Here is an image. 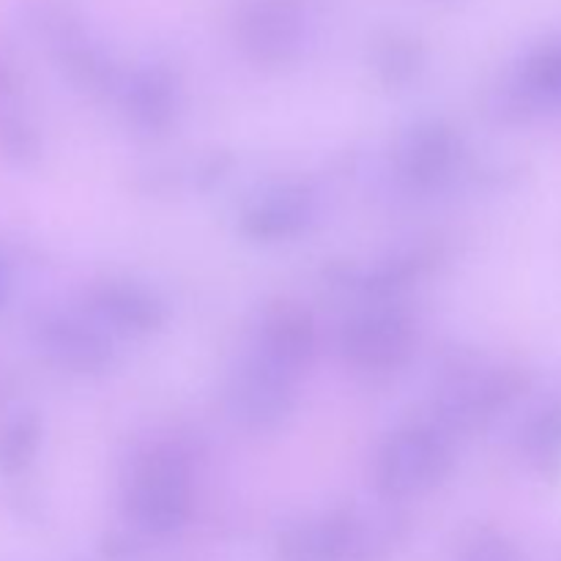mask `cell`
Wrapping results in <instances>:
<instances>
[{
	"label": "cell",
	"mask_w": 561,
	"mask_h": 561,
	"mask_svg": "<svg viewBox=\"0 0 561 561\" xmlns=\"http://www.w3.org/2000/svg\"><path fill=\"white\" fill-rule=\"evenodd\" d=\"M453 466V436L433 420H420L383 438L373 463V480L387 502H400L442 485Z\"/></svg>",
	"instance_id": "obj_1"
},
{
	"label": "cell",
	"mask_w": 561,
	"mask_h": 561,
	"mask_svg": "<svg viewBox=\"0 0 561 561\" xmlns=\"http://www.w3.org/2000/svg\"><path fill=\"white\" fill-rule=\"evenodd\" d=\"M526 376L515 367L458 365L433 400V422L455 433L482 431L524 394Z\"/></svg>",
	"instance_id": "obj_2"
},
{
	"label": "cell",
	"mask_w": 561,
	"mask_h": 561,
	"mask_svg": "<svg viewBox=\"0 0 561 561\" xmlns=\"http://www.w3.org/2000/svg\"><path fill=\"white\" fill-rule=\"evenodd\" d=\"M192 499L190 460L173 444L148 447L126 482V504L142 529L168 535L184 524Z\"/></svg>",
	"instance_id": "obj_3"
},
{
	"label": "cell",
	"mask_w": 561,
	"mask_h": 561,
	"mask_svg": "<svg viewBox=\"0 0 561 561\" xmlns=\"http://www.w3.org/2000/svg\"><path fill=\"white\" fill-rule=\"evenodd\" d=\"M416 345V327L394 305H373L356 312L340 329V354L359 373L381 376L394 373L411 359Z\"/></svg>",
	"instance_id": "obj_4"
},
{
	"label": "cell",
	"mask_w": 561,
	"mask_h": 561,
	"mask_svg": "<svg viewBox=\"0 0 561 561\" xmlns=\"http://www.w3.org/2000/svg\"><path fill=\"white\" fill-rule=\"evenodd\" d=\"M398 526V513L389 507L337 510L318 520L296 526L285 537V548L299 561H343L359 557L370 542Z\"/></svg>",
	"instance_id": "obj_5"
},
{
	"label": "cell",
	"mask_w": 561,
	"mask_h": 561,
	"mask_svg": "<svg viewBox=\"0 0 561 561\" xmlns=\"http://www.w3.org/2000/svg\"><path fill=\"white\" fill-rule=\"evenodd\" d=\"M230 416L247 431H274L296 405V376L252 351L233 367L225 387Z\"/></svg>",
	"instance_id": "obj_6"
},
{
	"label": "cell",
	"mask_w": 561,
	"mask_h": 561,
	"mask_svg": "<svg viewBox=\"0 0 561 561\" xmlns=\"http://www.w3.org/2000/svg\"><path fill=\"white\" fill-rule=\"evenodd\" d=\"M31 340L49 365L77 376H99L115 359L107 332L91 316L44 310L31 321Z\"/></svg>",
	"instance_id": "obj_7"
},
{
	"label": "cell",
	"mask_w": 561,
	"mask_h": 561,
	"mask_svg": "<svg viewBox=\"0 0 561 561\" xmlns=\"http://www.w3.org/2000/svg\"><path fill=\"white\" fill-rule=\"evenodd\" d=\"M463 140L442 118H422L403 131L394 148L398 175L414 190H436L458 170Z\"/></svg>",
	"instance_id": "obj_8"
},
{
	"label": "cell",
	"mask_w": 561,
	"mask_h": 561,
	"mask_svg": "<svg viewBox=\"0 0 561 561\" xmlns=\"http://www.w3.org/2000/svg\"><path fill=\"white\" fill-rule=\"evenodd\" d=\"M318 351V327L312 312L299 301H272L261 312L255 332V354L277 365L279 370L299 376L312 365Z\"/></svg>",
	"instance_id": "obj_9"
},
{
	"label": "cell",
	"mask_w": 561,
	"mask_h": 561,
	"mask_svg": "<svg viewBox=\"0 0 561 561\" xmlns=\"http://www.w3.org/2000/svg\"><path fill=\"white\" fill-rule=\"evenodd\" d=\"M88 312L104 332L142 334L159 332L168 321V307L151 288L131 279H104L88 290Z\"/></svg>",
	"instance_id": "obj_10"
},
{
	"label": "cell",
	"mask_w": 561,
	"mask_h": 561,
	"mask_svg": "<svg viewBox=\"0 0 561 561\" xmlns=\"http://www.w3.org/2000/svg\"><path fill=\"white\" fill-rule=\"evenodd\" d=\"M316 219V195L305 184H283L247 206L241 230L252 241H285L305 233Z\"/></svg>",
	"instance_id": "obj_11"
},
{
	"label": "cell",
	"mask_w": 561,
	"mask_h": 561,
	"mask_svg": "<svg viewBox=\"0 0 561 561\" xmlns=\"http://www.w3.org/2000/svg\"><path fill=\"white\" fill-rule=\"evenodd\" d=\"M126 113L131 126L146 135H162L175 124V91L159 75L137 77L126 88Z\"/></svg>",
	"instance_id": "obj_12"
},
{
	"label": "cell",
	"mask_w": 561,
	"mask_h": 561,
	"mask_svg": "<svg viewBox=\"0 0 561 561\" xmlns=\"http://www.w3.org/2000/svg\"><path fill=\"white\" fill-rule=\"evenodd\" d=\"M520 449L540 474L561 471V403L542 405L520 431Z\"/></svg>",
	"instance_id": "obj_13"
},
{
	"label": "cell",
	"mask_w": 561,
	"mask_h": 561,
	"mask_svg": "<svg viewBox=\"0 0 561 561\" xmlns=\"http://www.w3.org/2000/svg\"><path fill=\"white\" fill-rule=\"evenodd\" d=\"M42 447V420L20 414L0 427V474L16 477L36 460Z\"/></svg>",
	"instance_id": "obj_14"
},
{
	"label": "cell",
	"mask_w": 561,
	"mask_h": 561,
	"mask_svg": "<svg viewBox=\"0 0 561 561\" xmlns=\"http://www.w3.org/2000/svg\"><path fill=\"white\" fill-rule=\"evenodd\" d=\"M526 96L535 102H561V47L537 55L526 71Z\"/></svg>",
	"instance_id": "obj_15"
},
{
	"label": "cell",
	"mask_w": 561,
	"mask_h": 561,
	"mask_svg": "<svg viewBox=\"0 0 561 561\" xmlns=\"http://www.w3.org/2000/svg\"><path fill=\"white\" fill-rule=\"evenodd\" d=\"M0 148L16 164H33L42 151V142L31 124H25L22 118H5L0 124Z\"/></svg>",
	"instance_id": "obj_16"
},
{
	"label": "cell",
	"mask_w": 561,
	"mask_h": 561,
	"mask_svg": "<svg viewBox=\"0 0 561 561\" xmlns=\"http://www.w3.org/2000/svg\"><path fill=\"white\" fill-rule=\"evenodd\" d=\"M469 561H520V557L502 537L480 535L469 546Z\"/></svg>",
	"instance_id": "obj_17"
},
{
	"label": "cell",
	"mask_w": 561,
	"mask_h": 561,
	"mask_svg": "<svg viewBox=\"0 0 561 561\" xmlns=\"http://www.w3.org/2000/svg\"><path fill=\"white\" fill-rule=\"evenodd\" d=\"M9 294H11V274H9V268H5L3 257H0V307L5 305Z\"/></svg>",
	"instance_id": "obj_18"
},
{
	"label": "cell",
	"mask_w": 561,
	"mask_h": 561,
	"mask_svg": "<svg viewBox=\"0 0 561 561\" xmlns=\"http://www.w3.org/2000/svg\"><path fill=\"white\" fill-rule=\"evenodd\" d=\"M11 93V75L3 64H0V102Z\"/></svg>",
	"instance_id": "obj_19"
}]
</instances>
